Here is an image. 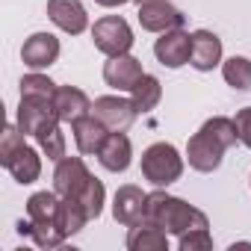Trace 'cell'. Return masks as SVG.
<instances>
[{
  "label": "cell",
  "mask_w": 251,
  "mask_h": 251,
  "mask_svg": "<svg viewBox=\"0 0 251 251\" xmlns=\"http://www.w3.org/2000/svg\"><path fill=\"white\" fill-rule=\"evenodd\" d=\"M136 21L145 33H169V30H180L186 24V15L169 3V0H142L136 9Z\"/></svg>",
  "instance_id": "5b68a950"
},
{
  "label": "cell",
  "mask_w": 251,
  "mask_h": 251,
  "mask_svg": "<svg viewBox=\"0 0 251 251\" xmlns=\"http://www.w3.org/2000/svg\"><path fill=\"white\" fill-rule=\"evenodd\" d=\"M236 248H251V242H233V245H230V251H236Z\"/></svg>",
  "instance_id": "1f68e13d"
},
{
  "label": "cell",
  "mask_w": 251,
  "mask_h": 251,
  "mask_svg": "<svg viewBox=\"0 0 251 251\" xmlns=\"http://www.w3.org/2000/svg\"><path fill=\"white\" fill-rule=\"evenodd\" d=\"M36 142H39V151L50 160V163H59L65 157V133H62V121L53 118L48 121L45 127L36 133Z\"/></svg>",
  "instance_id": "7402d4cb"
},
{
  "label": "cell",
  "mask_w": 251,
  "mask_h": 251,
  "mask_svg": "<svg viewBox=\"0 0 251 251\" xmlns=\"http://www.w3.org/2000/svg\"><path fill=\"white\" fill-rule=\"evenodd\" d=\"M53 109H56V118L62 124H74L77 118L89 115L92 112V100L83 89L77 86H56V95H53Z\"/></svg>",
  "instance_id": "e0dca14e"
},
{
  "label": "cell",
  "mask_w": 251,
  "mask_h": 251,
  "mask_svg": "<svg viewBox=\"0 0 251 251\" xmlns=\"http://www.w3.org/2000/svg\"><path fill=\"white\" fill-rule=\"evenodd\" d=\"M89 177H92V172L83 163V157H68L65 154L59 163H53V189L62 198H74Z\"/></svg>",
  "instance_id": "4fadbf2b"
},
{
  "label": "cell",
  "mask_w": 251,
  "mask_h": 251,
  "mask_svg": "<svg viewBox=\"0 0 251 251\" xmlns=\"http://www.w3.org/2000/svg\"><path fill=\"white\" fill-rule=\"evenodd\" d=\"M92 42L103 56H118V53H130L133 48V30L121 15H103L92 24Z\"/></svg>",
  "instance_id": "277c9868"
},
{
  "label": "cell",
  "mask_w": 251,
  "mask_h": 251,
  "mask_svg": "<svg viewBox=\"0 0 251 251\" xmlns=\"http://www.w3.org/2000/svg\"><path fill=\"white\" fill-rule=\"evenodd\" d=\"M48 18L56 30L68 33V36H80L89 27V12L80 0H48Z\"/></svg>",
  "instance_id": "8fae6325"
},
{
  "label": "cell",
  "mask_w": 251,
  "mask_h": 251,
  "mask_svg": "<svg viewBox=\"0 0 251 251\" xmlns=\"http://www.w3.org/2000/svg\"><path fill=\"white\" fill-rule=\"evenodd\" d=\"M30 239L39 245V248H59L68 236L59 230V225H56V219L53 222H33L30 219Z\"/></svg>",
  "instance_id": "4316f807"
},
{
  "label": "cell",
  "mask_w": 251,
  "mask_h": 251,
  "mask_svg": "<svg viewBox=\"0 0 251 251\" xmlns=\"http://www.w3.org/2000/svg\"><path fill=\"white\" fill-rule=\"evenodd\" d=\"M59 198L62 195H56V189H42V192H33L30 198H27V216L33 219V222H53L56 219V210H59Z\"/></svg>",
  "instance_id": "603a6c76"
},
{
  "label": "cell",
  "mask_w": 251,
  "mask_h": 251,
  "mask_svg": "<svg viewBox=\"0 0 251 251\" xmlns=\"http://www.w3.org/2000/svg\"><path fill=\"white\" fill-rule=\"evenodd\" d=\"M248 183H251V177H248Z\"/></svg>",
  "instance_id": "d6a6232c"
},
{
  "label": "cell",
  "mask_w": 251,
  "mask_h": 251,
  "mask_svg": "<svg viewBox=\"0 0 251 251\" xmlns=\"http://www.w3.org/2000/svg\"><path fill=\"white\" fill-rule=\"evenodd\" d=\"M9 175H12V180L15 183H21V186H30V183H36L39 177H42V151H36V148H30V145H24L6 166H3Z\"/></svg>",
  "instance_id": "d6986e66"
},
{
  "label": "cell",
  "mask_w": 251,
  "mask_h": 251,
  "mask_svg": "<svg viewBox=\"0 0 251 251\" xmlns=\"http://www.w3.org/2000/svg\"><path fill=\"white\" fill-rule=\"evenodd\" d=\"M222 77L230 89L248 92L251 89V59L248 56H230L222 62Z\"/></svg>",
  "instance_id": "cb8c5ba5"
},
{
  "label": "cell",
  "mask_w": 251,
  "mask_h": 251,
  "mask_svg": "<svg viewBox=\"0 0 251 251\" xmlns=\"http://www.w3.org/2000/svg\"><path fill=\"white\" fill-rule=\"evenodd\" d=\"M142 74H145V68L133 53L106 56V62H103V83L115 92H130L142 80Z\"/></svg>",
  "instance_id": "30bf717a"
},
{
  "label": "cell",
  "mask_w": 251,
  "mask_h": 251,
  "mask_svg": "<svg viewBox=\"0 0 251 251\" xmlns=\"http://www.w3.org/2000/svg\"><path fill=\"white\" fill-rule=\"evenodd\" d=\"M62 53V45L53 33H33L24 45H21V62L30 71H48Z\"/></svg>",
  "instance_id": "9c48e42d"
},
{
  "label": "cell",
  "mask_w": 251,
  "mask_h": 251,
  "mask_svg": "<svg viewBox=\"0 0 251 251\" xmlns=\"http://www.w3.org/2000/svg\"><path fill=\"white\" fill-rule=\"evenodd\" d=\"M139 169H142V177L151 183V186H172L183 177V169H186V157L172 145V142H154L142 151V160H139Z\"/></svg>",
  "instance_id": "3957f363"
},
{
  "label": "cell",
  "mask_w": 251,
  "mask_h": 251,
  "mask_svg": "<svg viewBox=\"0 0 251 251\" xmlns=\"http://www.w3.org/2000/svg\"><path fill=\"white\" fill-rule=\"evenodd\" d=\"M130 100H133V106L139 109V115L157 109V103L163 100V83H160V77L142 74V80L130 89Z\"/></svg>",
  "instance_id": "ffe728a7"
},
{
  "label": "cell",
  "mask_w": 251,
  "mask_h": 251,
  "mask_svg": "<svg viewBox=\"0 0 251 251\" xmlns=\"http://www.w3.org/2000/svg\"><path fill=\"white\" fill-rule=\"evenodd\" d=\"M148 213V192H142V186L136 183H124L115 189L112 195V219L124 227H133L139 222H145Z\"/></svg>",
  "instance_id": "8992f818"
},
{
  "label": "cell",
  "mask_w": 251,
  "mask_h": 251,
  "mask_svg": "<svg viewBox=\"0 0 251 251\" xmlns=\"http://www.w3.org/2000/svg\"><path fill=\"white\" fill-rule=\"evenodd\" d=\"M148 222L160 225L169 236H180L192 227H210V219L204 210L192 207L189 201L177 198V195H169L166 189H154L148 192V213H145Z\"/></svg>",
  "instance_id": "7a4b0ae2"
},
{
  "label": "cell",
  "mask_w": 251,
  "mask_h": 251,
  "mask_svg": "<svg viewBox=\"0 0 251 251\" xmlns=\"http://www.w3.org/2000/svg\"><path fill=\"white\" fill-rule=\"evenodd\" d=\"M56 118V109H53V100H42V98H21L18 103V115H15V124L21 127L24 136H33L45 127L48 121Z\"/></svg>",
  "instance_id": "9a60e30c"
},
{
  "label": "cell",
  "mask_w": 251,
  "mask_h": 251,
  "mask_svg": "<svg viewBox=\"0 0 251 251\" xmlns=\"http://www.w3.org/2000/svg\"><path fill=\"white\" fill-rule=\"evenodd\" d=\"M98 6H103V9H118V6H127V3H133V0H95Z\"/></svg>",
  "instance_id": "4dcf8cb0"
},
{
  "label": "cell",
  "mask_w": 251,
  "mask_h": 251,
  "mask_svg": "<svg viewBox=\"0 0 251 251\" xmlns=\"http://www.w3.org/2000/svg\"><path fill=\"white\" fill-rule=\"evenodd\" d=\"M83 207H86V213H89V219H98L100 213H103V204H106V189H103V180H98L95 175L83 183V189L74 195Z\"/></svg>",
  "instance_id": "484cf974"
},
{
  "label": "cell",
  "mask_w": 251,
  "mask_h": 251,
  "mask_svg": "<svg viewBox=\"0 0 251 251\" xmlns=\"http://www.w3.org/2000/svg\"><path fill=\"white\" fill-rule=\"evenodd\" d=\"M222 53H225L222 39H219L213 30H195V33H192V59H189V65H192L195 71L207 74V71L219 68V65L225 62Z\"/></svg>",
  "instance_id": "5bb4252c"
},
{
  "label": "cell",
  "mask_w": 251,
  "mask_h": 251,
  "mask_svg": "<svg viewBox=\"0 0 251 251\" xmlns=\"http://www.w3.org/2000/svg\"><path fill=\"white\" fill-rule=\"evenodd\" d=\"M233 121H236V133H239V145H245V148L251 151V106H242V109H236Z\"/></svg>",
  "instance_id": "f546056e"
},
{
  "label": "cell",
  "mask_w": 251,
  "mask_h": 251,
  "mask_svg": "<svg viewBox=\"0 0 251 251\" xmlns=\"http://www.w3.org/2000/svg\"><path fill=\"white\" fill-rule=\"evenodd\" d=\"M92 115H98L109 130H127L130 124L136 121L139 109L133 106L130 98H121V95H100L92 100Z\"/></svg>",
  "instance_id": "ba28073f"
},
{
  "label": "cell",
  "mask_w": 251,
  "mask_h": 251,
  "mask_svg": "<svg viewBox=\"0 0 251 251\" xmlns=\"http://www.w3.org/2000/svg\"><path fill=\"white\" fill-rule=\"evenodd\" d=\"M177 248L180 251H210L213 248V233L210 227H192L186 233L177 236Z\"/></svg>",
  "instance_id": "f1b7e54d"
},
{
  "label": "cell",
  "mask_w": 251,
  "mask_h": 251,
  "mask_svg": "<svg viewBox=\"0 0 251 251\" xmlns=\"http://www.w3.org/2000/svg\"><path fill=\"white\" fill-rule=\"evenodd\" d=\"M130 251H169V233L154 225V222H139L127 230V239H124Z\"/></svg>",
  "instance_id": "ac0fdd59"
},
{
  "label": "cell",
  "mask_w": 251,
  "mask_h": 251,
  "mask_svg": "<svg viewBox=\"0 0 251 251\" xmlns=\"http://www.w3.org/2000/svg\"><path fill=\"white\" fill-rule=\"evenodd\" d=\"M27 142H24V133H21V127L18 124H6V130L0 133V163H9L21 148H24Z\"/></svg>",
  "instance_id": "83f0119b"
},
{
  "label": "cell",
  "mask_w": 251,
  "mask_h": 251,
  "mask_svg": "<svg viewBox=\"0 0 251 251\" xmlns=\"http://www.w3.org/2000/svg\"><path fill=\"white\" fill-rule=\"evenodd\" d=\"M18 89H21V98L53 100V95H56V83H53L45 71H30V74H24L21 83H18Z\"/></svg>",
  "instance_id": "d4e9b609"
},
{
  "label": "cell",
  "mask_w": 251,
  "mask_h": 251,
  "mask_svg": "<svg viewBox=\"0 0 251 251\" xmlns=\"http://www.w3.org/2000/svg\"><path fill=\"white\" fill-rule=\"evenodd\" d=\"M86 222H92V219H89L86 207H83L77 198H59L56 225H59V230H62L65 236H74V233H80V230L86 227Z\"/></svg>",
  "instance_id": "44dd1931"
},
{
  "label": "cell",
  "mask_w": 251,
  "mask_h": 251,
  "mask_svg": "<svg viewBox=\"0 0 251 251\" xmlns=\"http://www.w3.org/2000/svg\"><path fill=\"white\" fill-rule=\"evenodd\" d=\"M154 56L163 68H172V71L189 65V59H192V33H186L183 27L160 33V39L154 42Z\"/></svg>",
  "instance_id": "52a82bcc"
},
{
  "label": "cell",
  "mask_w": 251,
  "mask_h": 251,
  "mask_svg": "<svg viewBox=\"0 0 251 251\" xmlns=\"http://www.w3.org/2000/svg\"><path fill=\"white\" fill-rule=\"evenodd\" d=\"M71 136H74V145H77V151L80 154H95L98 157V151H100V145L106 142V136H109V127L98 118V115H83V118H77L74 124H71Z\"/></svg>",
  "instance_id": "2e32d148"
},
{
  "label": "cell",
  "mask_w": 251,
  "mask_h": 251,
  "mask_svg": "<svg viewBox=\"0 0 251 251\" xmlns=\"http://www.w3.org/2000/svg\"><path fill=\"white\" fill-rule=\"evenodd\" d=\"M98 163L106 172H112V175H124L130 169V163H133V142H130V136L124 130H109L106 142L98 151Z\"/></svg>",
  "instance_id": "7c38bea8"
},
{
  "label": "cell",
  "mask_w": 251,
  "mask_h": 251,
  "mask_svg": "<svg viewBox=\"0 0 251 251\" xmlns=\"http://www.w3.org/2000/svg\"><path fill=\"white\" fill-rule=\"evenodd\" d=\"M236 142H239L236 121L227 118V115H213L186 142V163H189V169H195L201 175H210V172H216L222 166L225 151L233 148Z\"/></svg>",
  "instance_id": "6da1fadb"
}]
</instances>
